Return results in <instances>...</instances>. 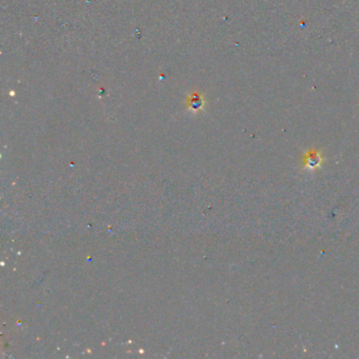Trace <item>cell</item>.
Segmentation results:
<instances>
[{"mask_svg":"<svg viewBox=\"0 0 359 359\" xmlns=\"http://www.w3.org/2000/svg\"><path fill=\"white\" fill-rule=\"evenodd\" d=\"M303 160H304V169L315 170L321 166L322 162H324V157H322V154L319 151L309 150L304 155Z\"/></svg>","mask_w":359,"mask_h":359,"instance_id":"cell-1","label":"cell"},{"mask_svg":"<svg viewBox=\"0 0 359 359\" xmlns=\"http://www.w3.org/2000/svg\"><path fill=\"white\" fill-rule=\"evenodd\" d=\"M186 104L189 110H191L193 113H197L205 109L206 100L201 93L193 92L188 96L186 100Z\"/></svg>","mask_w":359,"mask_h":359,"instance_id":"cell-2","label":"cell"}]
</instances>
